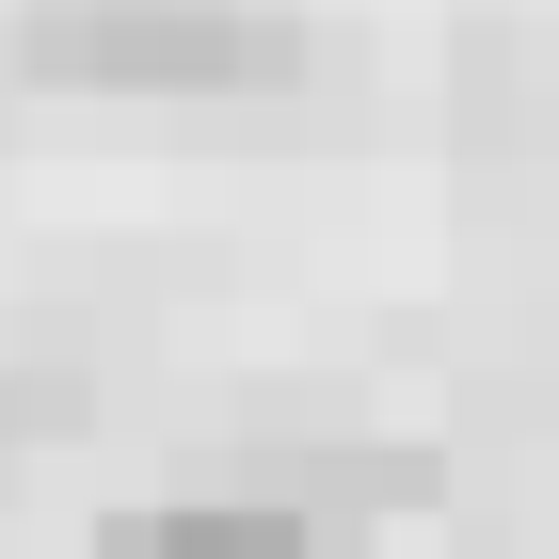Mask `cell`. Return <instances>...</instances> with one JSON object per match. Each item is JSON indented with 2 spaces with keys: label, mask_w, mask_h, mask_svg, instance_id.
<instances>
[{
  "label": "cell",
  "mask_w": 559,
  "mask_h": 559,
  "mask_svg": "<svg viewBox=\"0 0 559 559\" xmlns=\"http://www.w3.org/2000/svg\"><path fill=\"white\" fill-rule=\"evenodd\" d=\"M304 48L288 0H16V64L81 96H224Z\"/></svg>",
  "instance_id": "6da1fadb"
},
{
  "label": "cell",
  "mask_w": 559,
  "mask_h": 559,
  "mask_svg": "<svg viewBox=\"0 0 559 559\" xmlns=\"http://www.w3.org/2000/svg\"><path fill=\"white\" fill-rule=\"evenodd\" d=\"M96 559H320V527H304L288 496H257V479H224V496H160V512H129Z\"/></svg>",
  "instance_id": "7a4b0ae2"
}]
</instances>
